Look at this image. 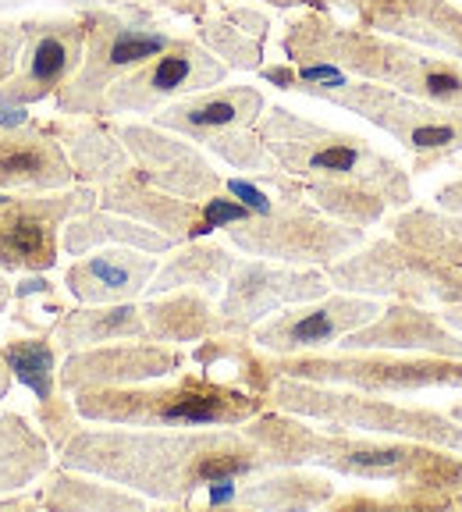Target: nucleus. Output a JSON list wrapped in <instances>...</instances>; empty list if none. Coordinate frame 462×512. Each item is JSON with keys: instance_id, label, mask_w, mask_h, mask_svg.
Listing matches in <instances>:
<instances>
[{"instance_id": "31", "label": "nucleus", "mask_w": 462, "mask_h": 512, "mask_svg": "<svg viewBox=\"0 0 462 512\" xmlns=\"http://www.w3.org/2000/svg\"><path fill=\"white\" fill-rule=\"evenodd\" d=\"M391 235L402 246L416 249L431 264L462 271V217L438 214V210H402L391 217Z\"/></svg>"}, {"instance_id": "25", "label": "nucleus", "mask_w": 462, "mask_h": 512, "mask_svg": "<svg viewBox=\"0 0 462 512\" xmlns=\"http://www.w3.org/2000/svg\"><path fill=\"white\" fill-rule=\"evenodd\" d=\"M57 136V143L68 153V164L75 171L79 185H100L114 182V178L128 175L136 168L128 157L125 143L118 139V132L104 128L100 121H75V125H47Z\"/></svg>"}, {"instance_id": "7", "label": "nucleus", "mask_w": 462, "mask_h": 512, "mask_svg": "<svg viewBox=\"0 0 462 512\" xmlns=\"http://www.w3.org/2000/svg\"><path fill=\"white\" fill-rule=\"evenodd\" d=\"M79 18L86 22V57L57 93V111L100 118L107 89L168 50L175 36L143 4H82Z\"/></svg>"}, {"instance_id": "5", "label": "nucleus", "mask_w": 462, "mask_h": 512, "mask_svg": "<svg viewBox=\"0 0 462 512\" xmlns=\"http://www.w3.org/2000/svg\"><path fill=\"white\" fill-rule=\"evenodd\" d=\"M263 146L278 160V168L295 178H327V182H356L384 196L388 207L413 203V182L399 160L384 157L367 139L317 125L310 118L271 107L256 121Z\"/></svg>"}, {"instance_id": "29", "label": "nucleus", "mask_w": 462, "mask_h": 512, "mask_svg": "<svg viewBox=\"0 0 462 512\" xmlns=\"http://www.w3.org/2000/svg\"><path fill=\"white\" fill-rule=\"evenodd\" d=\"M50 470V441L22 413H0V495L29 488Z\"/></svg>"}, {"instance_id": "32", "label": "nucleus", "mask_w": 462, "mask_h": 512, "mask_svg": "<svg viewBox=\"0 0 462 512\" xmlns=\"http://www.w3.org/2000/svg\"><path fill=\"white\" fill-rule=\"evenodd\" d=\"M43 509H64V512H114V509H143V498L132 495L118 484H100V477L82 470H61L50 473L47 488L36 491Z\"/></svg>"}, {"instance_id": "22", "label": "nucleus", "mask_w": 462, "mask_h": 512, "mask_svg": "<svg viewBox=\"0 0 462 512\" xmlns=\"http://www.w3.org/2000/svg\"><path fill=\"white\" fill-rule=\"evenodd\" d=\"M75 171L68 153L50 128L0 125V189L4 192H54L68 189Z\"/></svg>"}, {"instance_id": "35", "label": "nucleus", "mask_w": 462, "mask_h": 512, "mask_svg": "<svg viewBox=\"0 0 462 512\" xmlns=\"http://www.w3.org/2000/svg\"><path fill=\"white\" fill-rule=\"evenodd\" d=\"M54 331H32L29 338H8L4 342V360H8L15 381H22L36 402L50 399L57 384V367H54V345H50Z\"/></svg>"}, {"instance_id": "33", "label": "nucleus", "mask_w": 462, "mask_h": 512, "mask_svg": "<svg viewBox=\"0 0 462 512\" xmlns=\"http://www.w3.org/2000/svg\"><path fill=\"white\" fill-rule=\"evenodd\" d=\"M335 498V484L299 466H278V473L263 470L260 480L239 491V502L249 509H313Z\"/></svg>"}, {"instance_id": "16", "label": "nucleus", "mask_w": 462, "mask_h": 512, "mask_svg": "<svg viewBox=\"0 0 462 512\" xmlns=\"http://www.w3.org/2000/svg\"><path fill=\"white\" fill-rule=\"evenodd\" d=\"M82 57H86V22L79 15L25 22L22 68L0 89V100L29 107L36 100L57 96L64 82L79 72Z\"/></svg>"}, {"instance_id": "27", "label": "nucleus", "mask_w": 462, "mask_h": 512, "mask_svg": "<svg viewBox=\"0 0 462 512\" xmlns=\"http://www.w3.org/2000/svg\"><path fill=\"white\" fill-rule=\"evenodd\" d=\"M54 338L64 352H75L107 342H139V338H150V328H146L143 306L104 303L64 310L54 324Z\"/></svg>"}, {"instance_id": "19", "label": "nucleus", "mask_w": 462, "mask_h": 512, "mask_svg": "<svg viewBox=\"0 0 462 512\" xmlns=\"http://www.w3.org/2000/svg\"><path fill=\"white\" fill-rule=\"evenodd\" d=\"M342 352H416V356H452L462 360V335L448 328L441 313L420 303H395L377 313L370 324L349 331L338 342Z\"/></svg>"}, {"instance_id": "8", "label": "nucleus", "mask_w": 462, "mask_h": 512, "mask_svg": "<svg viewBox=\"0 0 462 512\" xmlns=\"http://www.w3.org/2000/svg\"><path fill=\"white\" fill-rule=\"evenodd\" d=\"M306 96H317L327 104L345 107V111L367 118L381 132H388L395 143H402L413 153L416 171H434L438 164L462 153V114L445 107L423 104L416 96H406L399 89L381 86V82H345L338 89H299Z\"/></svg>"}, {"instance_id": "28", "label": "nucleus", "mask_w": 462, "mask_h": 512, "mask_svg": "<svg viewBox=\"0 0 462 512\" xmlns=\"http://www.w3.org/2000/svg\"><path fill=\"white\" fill-rule=\"evenodd\" d=\"M143 317L153 342L178 345L224 335L221 313L210 306L207 292H196V288H175L164 296H150L143 303Z\"/></svg>"}, {"instance_id": "24", "label": "nucleus", "mask_w": 462, "mask_h": 512, "mask_svg": "<svg viewBox=\"0 0 462 512\" xmlns=\"http://www.w3.org/2000/svg\"><path fill=\"white\" fill-rule=\"evenodd\" d=\"M100 207L150 224L160 235H168L175 246L207 235L203 232V203L182 200V196L157 189L136 168L128 171V175L114 178V182L100 185Z\"/></svg>"}, {"instance_id": "3", "label": "nucleus", "mask_w": 462, "mask_h": 512, "mask_svg": "<svg viewBox=\"0 0 462 512\" xmlns=\"http://www.w3.org/2000/svg\"><path fill=\"white\" fill-rule=\"evenodd\" d=\"M281 50L292 64L331 61L349 75L399 89L423 104L462 114V61L431 57L423 47L399 36H384L377 29H349L335 25L327 11H306L292 18L281 36Z\"/></svg>"}, {"instance_id": "42", "label": "nucleus", "mask_w": 462, "mask_h": 512, "mask_svg": "<svg viewBox=\"0 0 462 512\" xmlns=\"http://www.w3.org/2000/svg\"><path fill=\"white\" fill-rule=\"evenodd\" d=\"M263 4H271V8H310V11L331 8V0H263Z\"/></svg>"}, {"instance_id": "38", "label": "nucleus", "mask_w": 462, "mask_h": 512, "mask_svg": "<svg viewBox=\"0 0 462 512\" xmlns=\"http://www.w3.org/2000/svg\"><path fill=\"white\" fill-rule=\"evenodd\" d=\"M246 217H253V210L246 207V203L239 200H228V196H210L207 203H203V232H214V228H228V224H239L246 221Z\"/></svg>"}, {"instance_id": "6", "label": "nucleus", "mask_w": 462, "mask_h": 512, "mask_svg": "<svg viewBox=\"0 0 462 512\" xmlns=\"http://www.w3.org/2000/svg\"><path fill=\"white\" fill-rule=\"evenodd\" d=\"M267 406L303 416V420H320L331 431L423 441V445H438L462 456V424H455V416H445L438 409L399 406L391 399H377L374 392L313 384L299 377H274Z\"/></svg>"}, {"instance_id": "41", "label": "nucleus", "mask_w": 462, "mask_h": 512, "mask_svg": "<svg viewBox=\"0 0 462 512\" xmlns=\"http://www.w3.org/2000/svg\"><path fill=\"white\" fill-rule=\"evenodd\" d=\"M438 203L448 210V214H459L462 217V175L455 182H448L445 189L438 192Z\"/></svg>"}, {"instance_id": "26", "label": "nucleus", "mask_w": 462, "mask_h": 512, "mask_svg": "<svg viewBox=\"0 0 462 512\" xmlns=\"http://www.w3.org/2000/svg\"><path fill=\"white\" fill-rule=\"evenodd\" d=\"M96 246H132L157 256L175 249V242L168 235H160L157 228H150V224L136 221V217L114 214V210H104L96 203L93 210H86V214L72 217V221L64 224L61 249L68 256H86Z\"/></svg>"}, {"instance_id": "39", "label": "nucleus", "mask_w": 462, "mask_h": 512, "mask_svg": "<svg viewBox=\"0 0 462 512\" xmlns=\"http://www.w3.org/2000/svg\"><path fill=\"white\" fill-rule=\"evenodd\" d=\"M224 192H231L239 203H246L253 214H271L274 210V200L267 196V192L260 189V185H253V182H242V178H228L224 182Z\"/></svg>"}, {"instance_id": "2", "label": "nucleus", "mask_w": 462, "mask_h": 512, "mask_svg": "<svg viewBox=\"0 0 462 512\" xmlns=\"http://www.w3.org/2000/svg\"><path fill=\"white\" fill-rule=\"evenodd\" d=\"M242 434L267 452L271 470L278 466H324L342 477L395 480L402 495L381 498V505H448L455 488L462 491V459L448 448L406 438H363L352 431H317L303 416L256 413L242 424Z\"/></svg>"}, {"instance_id": "45", "label": "nucleus", "mask_w": 462, "mask_h": 512, "mask_svg": "<svg viewBox=\"0 0 462 512\" xmlns=\"http://www.w3.org/2000/svg\"><path fill=\"white\" fill-rule=\"evenodd\" d=\"M448 505H462V495H448Z\"/></svg>"}, {"instance_id": "36", "label": "nucleus", "mask_w": 462, "mask_h": 512, "mask_svg": "<svg viewBox=\"0 0 462 512\" xmlns=\"http://www.w3.org/2000/svg\"><path fill=\"white\" fill-rule=\"evenodd\" d=\"M79 420L82 416L72 399H57V395H50V399H43L40 406H36V424H40L43 438H47L50 448H57V452H61L64 441L82 427Z\"/></svg>"}, {"instance_id": "34", "label": "nucleus", "mask_w": 462, "mask_h": 512, "mask_svg": "<svg viewBox=\"0 0 462 512\" xmlns=\"http://www.w3.org/2000/svg\"><path fill=\"white\" fill-rule=\"evenodd\" d=\"M299 185H303V196L317 210H324L327 217H335L342 224H352V228H363V232L388 214L384 196H377L367 185L327 182V178H299Z\"/></svg>"}, {"instance_id": "30", "label": "nucleus", "mask_w": 462, "mask_h": 512, "mask_svg": "<svg viewBox=\"0 0 462 512\" xmlns=\"http://www.w3.org/2000/svg\"><path fill=\"white\" fill-rule=\"evenodd\" d=\"M235 264H239V256H231L224 246L192 239L182 253L171 256L164 267H157L153 281L146 285V296H164L175 288H196V292L214 296V292H221L228 274L235 271Z\"/></svg>"}, {"instance_id": "15", "label": "nucleus", "mask_w": 462, "mask_h": 512, "mask_svg": "<svg viewBox=\"0 0 462 512\" xmlns=\"http://www.w3.org/2000/svg\"><path fill=\"white\" fill-rule=\"evenodd\" d=\"M118 139L125 143L139 175L157 189L196 203H207L210 196L224 192V178L210 168V160L196 150L192 139L160 125H121Z\"/></svg>"}, {"instance_id": "9", "label": "nucleus", "mask_w": 462, "mask_h": 512, "mask_svg": "<svg viewBox=\"0 0 462 512\" xmlns=\"http://www.w3.org/2000/svg\"><path fill=\"white\" fill-rule=\"evenodd\" d=\"M224 235L246 256L295 267H327L363 246V228L327 217L306 196H281L271 214L228 224Z\"/></svg>"}, {"instance_id": "40", "label": "nucleus", "mask_w": 462, "mask_h": 512, "mask_svg": "<svg viewBox=\"0 0 462 512\" xmlns=\"http://www.w3.org/2000/svg\"><path fill=\"white\" fill-rule=\"evenodd\" d=\"M441 320H445L448 328H455L462 335V271L455 274V292L445 306H441Z\"/></svg>"}, {"instance_id": "10", "label": "nucleus", "mask_w": 462, "mask_h": 512, "mask_svg": "<svg viewBox=\"0 0 462 512\" xmlns=\"http://www.w3.org/2000/svg\"><path fill=\"white\" fill-rule=\"evenodd\" d=\"M100 203L93 185H68L54 192H11L0 203V271L47 274L61 253V232L72 217Z\"/></svg>"}, {"instance_id": "13", "label": "nucleus", "mask_w": 462, "mask_h": 512, "mask_svg": "<svg viewBox=\"0 0 462 512\" xmlns=\"http://www.w3.org/2000/svg\"><path fill=\"white\" fill-rule=\"evenodd\" d=\"M331 281L317 267L274 264V260H239L235 271L224 281V299L217 306L224 324V335H253L256 324L281 310L324 299Z\"/></svg>"}, {"instance_id": "21", "label": "nucleus", "mask_w": 462, "mask_h": 512, "mask_svg": "<svg viewBox=\"0 0 462 512\" xmlns=\"http://www.w3.org/2000/svg\"><path fill=\"white\" fill-rule=\"evenodd\" d=\"M263 118V93L253 86H214L203 93L171 100L153 114V125L178 132V136L192 139V143L207 146L221 132H235V128H253Z\"/></svg>"}, {"instance_id": "18", "label": "nucleus", "mask_w": 462, "mask_h": 512, "mask_svg": "<svg viewBox=\"0 0 462 512\" xmlns=\"http://www.w3.org/2000/svg\"><path fill=\"white\" fill-rule=\"evenodd\" d=\"M359 18L363 29L399 36L423 50L462 61V8L452 0H331Z\"/></svg>"}, {"instance_id": "1", "label": "nucleus", "mask_w": 462, "mask_h": 512, "mask_svg": "<svg viewBox=\"0 0 462 512\" xmlns=\"http://www.w3.org/2000/svg\"><path fill=\"white\" fill-rule=\"evenodd\" d=\"M61 466L93 473L153 502L192 505L196 491L217 480H242L271 470V459L228 427H79L61 445Z\"/></svg>"}, {"instance_id": "37", "label": "nucleus", "mask_w": 462, "mask_h": 512, "mask_svg": "<svg viewBox=\"0 0 462 512\" xmlns=\"http://www.w3.org/2000/svg\"><path fill=\"white\" fill-rule=\"evenodd\" d=\"M22 50H25V25L0 22V89L15 79L18 64H22Z\"/></svg>"}, {"instance_id": "43", "label": "nucleus", "mask_w": 462, "mask_h": 512, "mask_svg": "<svg viewBox=\"0 0 462 512\" xmlns=\"http://www.w3.org/2000/svg\"><path fill=\"white\" fill-rule=\"evenodd\" d=\"M11 367H8V360H4V349H0V402L8 399V392H11Z\"/></svg>"}, {"instance_id": "12", "label": "nucleus", "mask_w": 462, "mask_h": 512, "mask_svg": "<svg viewBox=\"0 0 462 512\" xmlns=\"http://www.w3.org/2000/svg\"><path fill=\"white\" fill-rule=\"evenodd\" d=\"M228 79V64L214 57L200 40H171L146 64L121 75L104 93V114H157L171 100L214 89Z\"/></svg>"}, {"instance_id": "17", "label": "nucleus", "mask_w": 462, "mask_h": 512, "mask_svg": "<svg viewBox=\"0 0 462 512\" xmlns=\"http://www.w3.org/2000/svg\"><path fill=\"white\" fill-rule=\"evenodd\" d=\"M185 367V352L168 342H107L93 349L64 352V363L57 370V384L64 392L82 388H121V384H146L171 377Z\"/></svg>"}, {"instance_id": "44", "label": "nucleus", "mask_w": 462, "mask_h": 512, "mask_svg": "<svg viewBox=\"0 0 462 512\" xmlns=\"http://www.w3.org/2000/svg\"><path fill=\"white\" fill-rule=\"evenodd\" d=\"M11 292H15V285L8 281V274L0 271V313L8 310V303H11Z\"/></svg>"}, {"instance_id": "23", "label": "nucleus", "mask_w": 462, "mask_h": 512, "mask_svg": "<svg viewBox=\"0 0 462 512\" xmlns=\"http://www.w3.org/2000/svg\"><path fill=\"white\" fill-rule=\"evenodd\" d=\"M157 274L153 253L132 246L100 249V253L79 256L68 271L64 285L82 306H104V303H136L146 296V285Z\"/></svg>"}, {"instance_id": "20", "label": "nucleus", "mask_w": 462, "mask_h": 512, "mask_svg": "<svg viewBox=\"0 0 462 512\" xmlns=\"http://www.w3.org/2000/svg\"><path fill=\"white\" fill-rule=\"evenodd\" d=\"M175 15L196 18V36L228 68L260 72L263 43L271 32V18L253 8H231L221 0H164Z\"/></svg>"}, {"instance_id": "11", "label": "nucleus", "mask_w": 462, "mask_h": 512, "mask_svg": "<svg viewBox=\"0 0 462 512\" xmlns=\"http://www.w3.org/2000/svg\"><path fill=\"white\" fill-rule=\"evenodd\" d=\"M324 274L335 288L356 292V296H388L399 299V303L445 306L455 292V274L459 271L431 264L427 256L402 246L391 235V239H377L363 249H352L349 256L327 264Z\"/></svg>"}, {"instance_id": "46", "label": "nucleus", "mask_w": 462, "mask_h": 512, "mask_svg": "<svg viewBox=\"0 0 462 512\" xmlns=\"http://www.w3.org/2000/svg\"><path fill=\"white\" fill-rule=\"evenodd\" d=\"M8 196H11V192H4V189H0V203H4V200H8Z\"/></svg>"}, {"instance_id": "4", "label": "nucleus", "mask_w": 462, "mask_h": 512, "mask_svg": "<svg viewBox=\"0 0 462 512\" xmlns=\"http://www.w3.org/2000/svg\"><path fill=\"white\" fill-rule=\"evenodd\" d=\"M72 402L82 420L114 427H242L267 406L263 395L207 374H182L171 384L82 388Z\"/></svg>"}, {"instance_id": "14", "label": "nucleus", "mask_w": 462, "mask_h": 512, "mask_svg": "<svg viewBox=\"0 0 462 512\" xmlns=\"http://www.w3.org/2000/svg\"><path fill=\"white\" fill-rule=\"evenodd\" d=\"M381 313L374 296H324L313 303H299L288 313L267 317L253 328V345L271 356H299V352H320L327 345H338L349 331L363 328Z\"/></svg>"}]
</instances>
